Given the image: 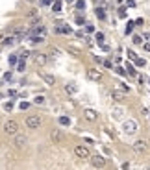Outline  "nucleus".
Masks as SVG:
<instances>
[{"label":"nucleus","mask_w":150,"mask_h":170,"mask_svg":"<svg viewBox=\"0 0 150 170\" xmlns=\"http://www.w3.org/2000/svg\"><path fill=\"white\" fill-rule=\"evenodd\" d=\"M122 129H124L126 135H135V133L139 131V124H137L135 120H132V118H130V120H126L124 124H122Z\"/></svg>","instance_id":"nucleus-1"},{"label":"nucleus","mask_w":150,"mask_h":170,"mask_svg":"<svg viewBox=\"0 0 150 170\" xmlns=\"http://www.w3.org/2000/svg\"><path fill=\"white\" fill-rule=\"evenodd\" d=\"M89 159H91V165H93L94 168H104L106 167V157L100 155V153H94V155L91 153Z\"/></svg>","instance_id":"nucleus-2"},{"label":"nucleus","mask_w":150,"mask_h":170,"mask_svg":"<svg viewBox=\"0 0 150 170\" xmlns=\"http://www.w3.org/2000/svg\"><path fill=\"white\" fill-rule=\"evenodd\" d=\"M41 117L39 115H30V117H26V128L30 129H37L39 126H41Z\"/></svg>","instance_id":"nucleus-3"},{"label":"nucleus","mask_w":150,"mask_h":170,"mask_svg":"<svg viewBox=\"0 0 150 170\" xmlns=\"http://www.w3.org/2000/svg\"><path fill=\"white\" fill-rule=\"evenodd\" d=\"M74 155H76V157H80V159H89L91 150L87 148V146H84V144H78L76 148H74Z\"/></svg>","instance_id":"nucleus-4"},{"label":"nucleus","mask_w":150,"mask_h":170,"mask_svg":"<svg viewBox=\"0 0 150 170\" xmlns=\"http://www.w3.org/2000/svg\"><path fill=\"white\" fill-rule=\"evenodd\" d=\"M13 137H15V139H13V146H15V148H19V150L26 148V144H28V137L21 135V133H15Z\"/></svg>","instance_id":"nucleus-5"},{"label":"nucleus","mask_w":150,"mask_h":170,"mask_svg":"<svg viewBox=\"0 0 150 170\" xmlns=\"http://www.w3.org/2000/svg\"><path fill=\"white\" fill-rule=\"evenodd\" d=\"M4 131H6L7 135H15V133H19V122L17 120H7L6 124H4Z\"/></svg>","instance_id":"nucleus-6"},{"label":"nucleus","mask_w":150,"mask_h":170,"mask_svg":"<svg viewBox=\"0 0 150 170\" xmlns=\"http://www.w3.org/2000/svg\"><path fill=\"white\" fill-rule=\"evenodd\" d=\"M87 78L91 81H100L102 80V72L98 69H87Z\"/></svg>","instance_id":"nucleus-7"},{"label":"nucleus","mask_w":150,"mask_h":170,"mask_svg":"<svg viewBox=\"0 0 150 170\" xmlns=\"http://www.w3.org/2000/svg\"><path fill=\"white\" fill-rule=\"evenodd\" d=\"M33 63L39 67H45L46 63H48V57L45 56V54H33Z\"/></svg>","instance_id":"nucleus-8"},{"label":"nucleus","mask_w":150,"mask_h":170,"mask_svg":"<svg viewBox=\"0 0 150 170\" xmlns=\"http://www.w3.org/2000/svg\"><path fill=\"white\" fill-rule=\"evenodd\" d=\"M84 117L87 118L89 122H96V120H98V113L94 111V109H85V111H84Z\"/></svg>","instance_id":"nucleus-9"},{"label":"nucleus","mask_w":150,"mask_h":170,"mask_svg":"<svg viewBox=\"0 0 150 170\" xmlns=\"http://www.w3.org/2000/svg\"><path fill=\"white\" fill-rule=\"evenodd\" d=\"M133 150H135L137 153H145L147 152V142L145 141H135L133 142Z\"/></svg>","instance_id":"nucleus-10"},{"label":"nucleus","mask_w":150,"mask_h":170,"mask_svg":"<svg viewBox=\"0 0 150 170\" xmlns=\"http://www.w3.org/2000/svg\"><path fill=\"white\" fill-rule=\"evenodd\" d=\"M50 141L52 142H61L63 141V135H61V131L58 128H54L52 131H50Z\"/></svg>","instance_id":"nucleus-11"},{"label":"nucleus","mask_w":150,"mask_h":170,"mask_svg":"<svg viewBox=\"0 0 150 170\" xmlns=\"http://www.w3.org/2000/svg\"><path fill=\"white\" fill-rule=\"evenodd\" d=\"M124 96H126V93H124V91H121V89H113L111 91V98H113V100H117V102L124 100Z\"/></svg>","instance_id":"nucleus-12"},{"label":"nucleus","mask_w":150,"mask_h":170,"mask_svg":"<svg viewBox=\"0 0 150 170\" xmlns=\"http://www.w3.org/2000/svg\"><path fill=\"white\" fill-rule=\"evenodd\" d=\"M78 91H80V87H78L76 83H72V81H69V83L65 85V93L67 94H76Z\"/></svg>","instance_id":"nucleus-13"},{"label":"nucleus","mask_w":150,"mask_h":170,"mask_svg":"<svg viewBox=\"0 0 150 170\" xmlns=\"http://www.w3.org/2000/svg\"><path fill=\"white\" fill-rule=\"evenodd\" d=\"M111 117L117 118V120H121V118L124 117V109H122V107H115V109L111 111Z\"/></svg>","instance_id":"nucleus-14"},{"label":"nucleus","mask_w":150,"mask_h":170,"mask_svg":"<svg viewBox=\"0 0 150 170\" xmlns=\"http://www.w3.org/2000/svg\"><path fill=\"white\" fill-rule=\"evenodd\" d=\"M15 43H17V39L13 37V35H9V37H6V39H2V46H13Z\"/></svg>","instance_id":"nucleus-15"},{"label":"nucleus","mask_w":150,"mask_h":170,"mask_svg":"<svg viewBox=\"0 0 150 170\" xmlns=\"http://www.w3.org/2000/svg\"><path fill=\"white\" fill-rule=\"evenodd\" d=\"M41 78L45 80V83H46V85H54V83H56V78L50 76V74H41Z\"/></svg>","instance_id":"nucleus-16"},{"label":"nucleus","mask_w":150,"mask_h":170,"mask_svg":"<svg viewBox=\"0 0 150 170\" xmlns=\"http://www.w3.org/2000/svg\"><path fill=\"white\" fill-rule=\"evenodd\" d=\"M94 41L102 46V45H104V41H106V35L102 33V31H96V33H94Z\"/></svg>","instance_id":"nucleus-17"},{"label":"nucleus","mask_w":150,"mask_h":170,"mask_svg":"<svg viewBox=\"0 0 150 170\" xmlns=\"http://www.w3.org/2000/svg\"><path fill=\"white\" fill-rule=\"evenodd\" d=\"M50 6H52V11H54V13H60V11H61V0H52V4H50Z\"/></svg>","instance_id":"nucleus-18"},{"label":"nucleus","mask_w":150,"mask_h":170,"mask_svg":"<svg viewBox=\"0 0 150 170\" xmlns=\"http://www.w3.org/2000/svg\"><path fill=\"white\" fill-rule=\"evenodd\" d=\"M56 33H72V30H70V26H58L56 30Z\"/></svg>","instance_id":"nucleus-19"},{"label":"nucleus","mask_w":150,"mask_h":170,"mask_svg":"<svg viewBox=\"0 0 150 170\" xmlns=\"http://www.w3.org/2000/svg\"><path fill=\"white\" fill-rule=\"evenodd\" d=\"M30 41L33 43V45H41V43L45 41V37H39V35H31L30 33Z\"/></svg>","instance_id":"nucleus-20"},{"label":"nucleus","mask_w":150,"mask_h":170,"mask_svg":"<svg viewBox=\"0 0 150 170\" xmlns=\"http://www.w3.org/2000/svg\"><path fill=\"white\" fill-rule=\"evenodd\" d=\"M94 15H96V19H100V21H106V11L102 9V7H96Z\"/></svg>","instance_id":"nucleus-21"},{"label":"nucleus","mask_w":150,"mask_h":170,"mask_svg":"<svg viewBox=\"0 0 150 170\" xmlns=\"http://www.w3.org/2000/svg\"><path fill=\"white\" fill-rule=\"evenodd\" d=\"M74 6H76L78 11H84L85 9V0H74Z\"/></svg>","instance_id":"nucleus-22"},{"label":"nucleus","mask_w":150,"mask_h":170,"mask_svg":"<svg viewBox=\"0 0 150 170\" xmlns=\"http://www.w3.org/2000/svg\"><path fill=\"white\" fill-rule=\"evenodd\" d=\"M45 102H46V100H45V96H41V94L33 98V104H35V105H45Z\"/></svg>","instance_id":"nucleus-23"},{"label":"nucleus","mask_w":150,"mask_h":170,"mask_svg":"<svg viewBox=\"0 0 150 170\" xmlns=\"http://www.w3.org/2000/svg\"><path fill=\"white\" fill-rule=\"evenodd\" d=\"M126 74H130V76H137V70H135V67L133 65H126Z\"/></svg>","instance_id":"nucleus-24"},{"label":"nucleus","mask_w":150,"mask_h":170,"mask_svg":"<svg viewBox=\"0 0 150 170\" xmlns=\"http://www.w3.org/2000/svg\"><path fill=\"white\" fill-rule=\"evenodd\" d=\"M60 126H70V118L69 117H60Z\"/></svg>","instance_id":"nucleus-25"},{"label":"nucleus","mask_w":150,"mask_h":170,"mask_svg":"<svg viewBox=\"0 0 150 170\" xmlns=\"http://www.w3.org/2000/svg\"><path fill=\"white\" fill-rule=\"evenodd\" d=\"M17 70H19V72H24V70H26V63H24V59L17 61Z\"/></svg>","instance_id":"nucleus-26"},{"label":"nucleus","mask_w":150,"mask_h":170,"mask_svg":"<svg viewBox=\"0 0 150 170\" xmlns=\"http://www.w3.org/2000/svg\"><path fill=\"white\" fill-rule=\"evenodd\" d=\"M133 26H135V24H133V21H128V24H126V35H130V33H132V31H133Z\"/></svg>","instance_id":"nucleus-27"},{"label":"nucleus","mask_w":150,"mask_h":170,"mask_svg":"<svg viewBox=\"0 0 150 170\" xmlns=\"http://www.w3.org/2000/svg\"><path fill=\"white\" fill-rule=\"evenodd\" d=\"M17 61H19V57L15 56V54H11V56L7 57V63H9V65H17Z\"/></svg>","instance_id":"nucleus-28"},{"label":"nucleus","mask_w":150,"mask_h":170,"mask_svg":"<svg viewBox=\"0 0 150 170\" xmlns=\"http://www.w3.org/2000/svg\"><path fill=\"white\" fill-rule=\"evenodd\" d=\"M133 61H135L137 67H147V61H145V59H141V57H135Z\"/></svg>","instance_id":"nucleus-29"},{"label":"nucleus","mask_w":150,"mask_h":170,"mask_svg":"<svg viewBox=\"0 0 150 170\" xmlns=\"http://www.w3.org/2000/svg\"><path fill=\"white\" fill-rule=\"evenodd\" d=\"M117 89L124 91V93H130V87H128V85H124V83H122V81H119V85H117Z\"/></svg>","instance_id":"nucleus-30"},{"label":"nucleus","mask_w":150,"mask_h":170,"mask_svg":"<svg viewBox=\"0 0 150 170\" xmlns=\"http://www.w3.org/2000/svg\"><path fill=\"white\" fill-rule=\"evenodd\" d=\"M132 41L135 43V45H143V37H141V35H133Z\"/></svg>","instance_id":"nucleus-31"},{"label":"nucleus","mask_w":150,"mask_h":170,"mask_svg":"<svg viewBox=\"0 0 150 170\" xmlns=\"http://www.w3.org/2000/svg\"><path fill=\"white\" fill-rule=\"evenodd\" d=\"M4 109H6V111H11V109H13V102H6V104H4Z\"/></svg>","instance_id":"nucleus-32"},{"label":"nucleus","mask_w":150,"mask_h":170,"mask_svg":"<svg viewBox=\"0 0 150 170\" xmlns=\"http://www.w3.org/2000/svg\"><path fill=\"white\" fill-rule=\"evenodd\" d=\"M19 107H21L22 111H26V109H30V104H28V102H21V105H19Z\"/></svg>","instance_id":"nucleus-33"},{"label":"nucleus","mask_w":150,"mask_h":170,"mask_svg":"<svg viewBox=\"0 0 150 170\" xmlns=\"http://www.w3.org/2000/svg\"><path fill=\"white\" fill-rule=\"evenodd\" d=\"M76 24H82V26L85 24V19L82 17V15H78V17H76Z\"/></svg>","instance_id":"nucleus-34"},{"label":"nucleus","mask_w":150,"mask_h":170,"mask_svg":"<svg viewBox=\"0 0 150 170\" xmlns=\"http://www.w3.org/2000/svg\"><path fill=\"white\" fill-rule=\"evenodd\" d=\"M102 63H104V67H106V69H111V70H113V63L109 61V59H106V61H102Z\"/></svg>","instance_id":"nucleus-35"},{"label":"nucleus","mask_w":150,"mask_h":170,"mask_svg":"<svg viewBox=\"0 0 150 170\" xmlns=\"http://www.w3.org/2000/svg\"><path fill=\"white\" fill-rule=\"evenodd\" d=\"M126 54H128V57H130V59H135V57H137V54L133 52L132 48H130V50H128V52H126Z\"/></svg>","instance_id":"nucleus-36"},{"label":"nucleus","mask_w":150,"mask_h":170,"mask_svg":"<svg viewBox=\"0 0 150 170\" xmlns=\"http://www.w3.org/2000/svg\"><path fill=\"white\" fill-rule=\"evenodd\" d=\"M119 17L121 19H126V9H124V7H121V9H119Z\"/></svg>","instance_id":"nucleus-37"},{"label":"nucleus","mask_w":150,"mask_h":170,"mask_svg":"<svg viewBox=\"0 0 150 170\" xmlns=\"http://www.w3.org/2000/svg\"><path fill=\"white\" fill-rule=\"evenodd\" d=\"M133 24H135V26H143V24H145V21H143V19L139 17L137 21H133Z\"/></svg>","instance_id":"nucleus-38"},{"label":"nucleus","mask_w":150,"mask_h":170,"mask_svg":"<svg viewBox=\"0 0 150 170\" xmlns=\"http://www.w3.org/2000/svg\"><path fill=\"white\" fill-rule=\"evenodd\" d=\"M28 56H30V52H28V50H22V52H21V59H26Z\"/></svg>","instance_id":"nucleus-39"},{"label":"nucleus","mask_w":150,"mask_h":170,"mask_svg":"<svg viewBox=\"0 0 150 170\" xmlns=\"http://www.w3.org/2000/svg\"><path fill=\"white\" fill-rule=\"evenodd\" d=\"M126 6L128 7H135V0H126Z\"/></svg>","instance_id":"nucleus-40"},{"label":"nucleus","mask_w":150,"mask_h":170,"mask_svg":"<svg viewBox=\"0 0 150 170\" xmlns=\"http://www.w3.org/2000/svg\"><path fill=\"white\" fill-rule=\"evenodd\" d=\"M85 31H89V33H93V31H94V26H93V24H87V26H85Z\"/></svg>","instance_id":"nucleus-41"},{"label":"nucleus","mask_w":150,"mask_h":170,"mask_svg":"<svg viewBox=\"0 0 150 170\" xmlns=\"http://www.w3.org/2000/svg\"><path fill=\"white\" fill-rule=\"evenodd\" d=\"M11 76H13L11 72H6V74H4V81H9V80H11Z\"/></svg>","instance_id":"nucleus-42"},{"label":"nucleus","mask_w":150,"mask_h":170,"mask_svg":"<svg viewBox=\"0 0 150 170\" xmlns=\"http://www.w3.org/2000/svg\"><path fill=\"white\" fill-rule=\"evenodd\" d=\"M7 96H17V91H15V89H9V91H7Z\"/></svg>","instance_id":"nucleus-43"},{"label":"nucleus","mask_w":150,"mask_h":170,"mask_svg":"<svg viewBox=\"0 0 150 170\" xmlns=\"http://www.w3.org/2000/svg\"><path fill=\"white\" fill-rule=\"evenodd\" d=\"M143 48L145 52H150V43H143Z\"/></svg>","instance_id":"nucleus-44"},{"label":"nucleus","mask_w":150,"mask_h":170,"mask_svg":"<svg viewBox=\"0 0 150 170\" xmlns=\"http://www.w3.org/2000/svg\"><path fill=\"white\" fill-rule=\"evenodd\" d=\"M52 4V0H41V6H50Z\"/></svg>","instance_id":"nucleus-45"},{"label":"nucleus","mask_w":150,"mask_h":170,"mask_svg":"<svg viewBox=\"0 0 150 170\" xmlns=\"http://www.w3.org/2000/svg\"><path fill=\"white\" fill-rule=\"evenodd\" d=\"M145 39H147V41H150V33H145Z\"/></svg>","instance_id":"nucleus-46"},{"label":"nucleus","mask_w":150,"mask_h":170,"mask_svg":"<svg viewBox=\"0 0 150 170\" xmlns=\"http://www.w3.org/2000/svg\"><path fill=\"white\" fill-rule=\"evenodd\" d=\"M65 2H67V4H74V0H65Z\"/></svg>","instance_id":"nucleus-47"},{"label":"nucleus","mask_w":150,"mask_h":170,"mask_svg":"<svg viewBox=\"0 0 150 170\" xmlns=\"http://www.w3.org/2000/svg\"><path fill=\"white\" fill-rule=\"evenodd\" d=\"M2 98H4V94H2V93H0V100H2Z\"/></svg>","instance_id":"nucleus-48"},{"label":"nucleus","mask_w":150,"mask_h":170,"mask_svg":"<svg viewBox=\"0 0 150 170\" xmlns=\"http://www.w3.org/2000/svg\"><path fill=\"white\" fill-rule=\"evenodd\" d=\"M28 2H35V0H28Z\"/></svg>","instance_id":"nucleus-49"}]
</instances>
